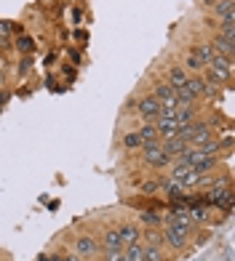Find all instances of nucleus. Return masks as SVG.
<instances>
[{
    "label": "nucleus",
    "instance_id": "3",
    "mask_svg": "<svg viewBox=\"0 0 235 261\" xmlns=\"http://www.w3.org/2000/svg\"><path fill=\"white\" fill-rule=\"evenodd\" d=\"M169 179L176 181V184H182L184 189H190V187H198L201 184L203 176H198L193 171V165H184V163H171V173H169Z\"/></svg>",
    "mask_w": 235,
    "mask_h": 261
},
{
    "label": "nucleus",
    "instance_id": "18",
    "mask_svg": "<svg viewBox=\"0 0 235 261\" xmlns=\"http://www.w3.org/2000/svg\"><path fill=\"white\" fill-rule=\"evenodd\" d=\"M217 163H219V158H203V160H198V163L193 165V171H195L198 176H208L211 171L217 168Z\"/></svg>",
    "mask_w": 235,
    "mask_h": 261
},
{
    "label": "nucleus",
    "instance_id": "5",
    "mask_svg": "<svg viewBox=\"0 0 235 261\" xmlns=\"http://www.w3.org/2000/svg\"><path fill=\"white\" fill-rule=\"evenodd\" d=\"M134 112H136L139 117H142L145 123H152V120H155V117L160 115V101H158L155 96H152V93H145V96L136 101Z\"/></svg>",
    "mask_w": 235,
    "mask_h": 261
},
{
    "label": "nucleus",
    "instance_id": "19",
    "mask_svg": "<svg viewBox=\"0 0 235 261\" xmlns=\"http://www.w3.org/2000/svg\"><path fill=\"white\" fill-rule=\"evenodd\" d=\"M142 253H145V245L134 243V245L123 248V261H142Z\"/></svg>",
    "mask_w": 235,
    "mask_h": 261
},
{
    "label": "nucleus",
    "instance_id": "1",
    "mask_svg": "<svg viewBox=\"0 0 235 261\" xmlns=\"http://www.w3.org/2000/svg\"><path fill=\"white\" fill-rule=\"evenodd\" d=\"M190 232H193V221H169L166 229H163V243L174 248V251H182L190 243Z\"/></svg>",
    "mask_w": 235,
    "mask_h": 261
},
{
    "label": "nucleus",
    "instance_id": "4",
    "mask_svg": "<svg viewBox=\"0 0 235 261\" xmlns=\"http://www.w3.org/2000/svg\"><path fill=\"white\" fill-rule=\"evenodd\" d=\"M75 256L78 258H97L102 253V245H99V237H93V234H80L75 237Z\"/></svg>",
    "mask_w": 235,
    "mask_h": 261
},
{
    "label": "nucleus",
    "instance_id": "22",
    "mask_svg": "<svg viewBox=\"0 0 235 261\" xmlns=\"http://www.w3.org/2000/svg\"><path fill=\"white\" fill-rule=\"evenodd\" d=\"M142 261H166V258H163V248H155V245H145Z\"/></svg>",
    "mask_w": 235,
    "mask_h": 261
},
{
    "label": "nucleus",
    "instance_id": "21",
    "mask_svg": "<svg viewBox=\"0 0 235 261\" xmlns=\"http://www.w3.org/2000/svg\"><path fill=\"white\" fill-rule=\"evenodd\" d=\"M145 240H147V245H155V248H163V245H166V243H163V232L155 229V227L145 232Z\"/></svg>",
    "mask_w": 235,
    "mask_h": 261
},
{
    "label": "nucleus",
    "instance_id": "8",
    "mask_svg": "<svg viewBox=\"0 0 235 261\" xmlns=\"http://www.w3.org/2000/svg\"><path fill=\"white\" fill-rule=\"evenodd\" d=\"M99 245H102V251H123V240H121V234H118V227L102 229Z\"/></svg>",
    "mask_w": 235,
    "mask_h": 261
},
{
    "label": "nucleus",
    "instance_id": "15",
    "mask_svg": "<svg viewBox=\"0 0 235 261\" xmlns=\"http://www.w3.org/2000/svg\"><path fill=\"white\" fill-rule=\"evenodd\" d=\"M121 147L126 152H136V149H142V139H139L136 130H126V134L121 136Z\"/></svg>",
    "mask_w": 235,
    "mask_h": 261
},
{
    "label": "nucleus",
    "instance_id": "12",
    "mask_svg": "<svg viewBox=\"0 0 235 261\" xmlns=\"http://www.w3.org/2000/svg\"><path fill=\"white\" fill-rule=\"evenodd\" d=\"M211 11H214V19L217 21L227 19V16H235V0H217Z\"/></svg>",
    "mask_w": 235,
    "mask_h": 261
},
{
    "label": "nucleus",
    "instance_id": "14",
    "mask_svg": "<svg viewBox=\"0 0 235 261\" xmlns=\"http://www.w3.org/2000/svg\"><path fill=\"white\" fill-rule=\"evenodd\" d=\"M187 93H190V96L198 101V99H203V80H201V75H190V77H187V83H184V86H182Z\"/></svg>",
    "mask_w": 235,
    "mask_h": 261
},
{
    "label": "nucleus",
    "instance_id": "9",
    "mask_svg": "<svg viewBox=\"0 0 235 261\" xmlns=\"http://www.w3.org/2000/svg\"><path fill=\"white\" fill-rule=\"evenodd\" d=\"M211 45H214V51H217L219 56H230V59H232V54H235V38H230V35H219V32H214V38H211Z\"/></svg>",
    "mask_w": 235,
    "mask_h": 261
},
{
    "label": "nucleus",
    "instance_id": "25",
    "mask_svg": "<svg viewBox=\"0 0 235 261\" xmlns=\"http://www.w3.org/2000/svg\"><path fill=\"white\" fill-rule=\"evenodd\" d=\"M102 261H123V251H102Z\"/></svg>",
    "mask_w": 235,
    "mask_h": 261
},
{
    "label": "nucleus",
    "instance_id": "13",
    "mask_svg": "<svg viewBox=\"0 0 235 261\" xmlns=\"http://www.w3.org/2000/svg\"><path fill=\"white\" fill-rule=\"evenodd\" d=\"M182 67L187 69V72H195V75H201L203 69H206V64L201 62V59H198V54H195L193 48L184 54V59H182Z\"/></svg>",
    "mask_w": 235,
    "mask_h": 261
},
{
    "label": "nucleus",
    "instance_id": "17",
    "mask_svg": "<svg viewBox=\"0 0 235 261\" xmlns=\"http://www.w3.org/2000/svg\"><path fill=\"white\" fill-rule=\"evenodd\" d=\"M195 54H198V59L208 67L211 64V59L217 56V51H214V45H211V40H203V43H198V48H193Z\"/></svg>",
    "mask_w": 235,
    "mask_h": 261
},
{
    "label": "nucleus",
    "instance_id": "7",
    "mask_svg": "<svg viewBox=\"0 0 235 261\" xmlns=\"http://www.w3.org/2000/svg\"><path fill=\"white\" fill-rule=\"evenodd\" d=\"M152 96L160 101V107H176V91L169 86L166 80H158L155 88H152Z\"/></svg>",
    "mask_w": 235,
    "mask_h": 261
},
{
    "label": "nucleus",
    "instance_id": "11",
    "mask_svg": "<svg viewBox=\"0 0 235 261\" xmlns=\"http://www.w3.org/2000/svg\"><path fill=\"white\" fill-rule=\"evenodd\" d=\"M118 234H121V240H123V248H128V245H134V243H142V232H139V227L136 224H121L118 227Z\"/></svg>",
    "mask_w": 235,
    "mask_h": 261
},
{
    "label": "nucleus",
    "instance_id": "24",
    "mask_svg": "<svg viewBox=\"0 0 235 261\" xmlns=\"http://www.w3.org/2000/svg\"><path fill=\"white\" fill-rule=\"evenodd\" d=\"M16 45H19V51H21V54H25V51H27V54H30V51H32V48H35V45H32V40H30V38H27V35H21V38H19V40H16Z\"/></svg>",
    "mask_w": 235,
    "mask_h": 261
},
{
    "label": "nucleus",
    "instance_id": "10",
    "mask_svg": "<svg viewBox=\"0 0 235 261\" xmlns=\"http://www.w3.org/2000/svg\"><path fill=\"white\" fill-rule=\"evenodd\" d=\"M187 77H190V72L182 67V64H171V67H166V83L176 91V88H182L184 83H187Z\"/></svg>",
    "mask_w": 235,
    "mask_h": 261
},
{
    "label": "nucleus",
    "instance_id": "20",
    "mask_svg": "<svg viewBox=\"0 0 235 261\" xmlns=\"http://www.w3.org/2000/svg\"><path fill=\"white\" fill-rule=\"evenodd\" d=\"M139 221L150 224V227H160V224H163L160 213H155V211H142V213H139Z\"/></svg>",
    "mask_w": 235,
    "mask_h": 261
},
{
    "label": "nucleus",
    "instance_id": "16",
    "mask_svg": "<svg viewBox=\"0 0 235 261\" xmlns=\"http://www.w3.org/2000/svg\"><path fill=\"white\" fill-rule=\"evenodd\" d=\"M139 139H142V144H152V141H160V134H158V128L155 123H145L142 128L136 130Z\"/></svg>",
    "mask_w": 235,
    "mask_h": 261
},
{
    "label": "nucleus",
    "instance_id": "28",
    "mask_svg": "<svg viewBox=\"0 0 235 261\" xmlns=\"http://www.w3.org/2000/svg\"><path fill=\"white\" fill-rule=\"evenodd\" d=\"M11 32V24L8 21H0V35H8Z\"/></svg>",
    "mask_w": 235,
    "mask_h": 261
},
{
    "label": "nucleus",
    "instance_id": "23",
    "mask_svg": "<svg viewBox=\"0 0 235 261\" xmlns=\"http://www.w3.org/2000/svg\"><path fill=\"white\" fill-rule=\"evenodd\" d=\"M208 219H211L208 208H193V213H190V221H198V224H206Z\"/></svg>",
    "mask_w": 235,
    "mask_h": 261
},
{
    "label": "nucleus",
    "instance_id": "27",
    "mask_svg": "<svg viewBox=\"0 0 235 261\" xmlns=\"http://www.w3.org/2000/svg\"><path fill=\"white\" fill-rule=\"evenodd\" d=\"M158 189H160V181H155V179L142 184V192H147V195H150V192H158Z\"/></svg>",
    "mask_w": 235,
    "mask_h": 261
},
{
    "label": "nucleus",
    "instance_id": "26",
    "mask_svg": "<svg viewBox=\"0 0 235 261\" xmlns=\"http://www.w3.org/2000/svg\"><path fill=\"white\" fill-rule=\"evenodd\" d=\"M45 261H78V256H67V253H54V256H45Z\"/></svg>",
    "mask_w": 235,
    "mask_h": 261
},
{
    "label": "nucleus",
    "instance_id": "6",
    "mask_svg": "<svg viewBox=\"0 0 235 261\" xmlns=\"http://www.w3.org/2000/svg\"><path fill=\"white\" fill-rule=\"evenodd\" d=\"M208 203L214 205L217 211H230L232 208V189L227 187H219V189H211L208 192Z\"/></svg>",
    "mask_w": 235,
    "mask_h": 261
},
{
    "label": "nucleus",
    "instance_id": "2",
    "mask_svg": "<svg viewBox=\"0 0 235 261\" xmlns=\"http://www.w3.org/2000/svg\"><path fill=\"white\" fill-rule=\"evenodd\" d=\"M142 160L145 165H150V168H169V165L174 163L166 152H163L160 141H152V144H142Z\"/></svg>",
    "mask_w": 235,
    "mask_h": 261
}]
</instances>
